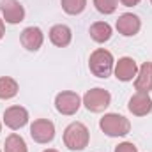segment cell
I'll return each mask as SVG.
<instances>
[{
	"label": "cell",
	"mask_w": 152,
	"mask_h": 152,
	"mask_svg": "<svg viewBox=\"0 0 152 152\" xmlns=\"http://www.w3.org/2000/svg\"><path fill=\"white\" fill-rule=\"evenodd\" d=\"M90 142V133L85 124L71 122L64 129V145L69 151H83Z\"/></svg>",
	"instance_id": "cell-1"
},
{
	"label": "cell",
	"mask_w": 152,
	"mask_h": 152,
	"mask_svg": "<svg viewBox=\"0 0 152 152\" xmlns=\"http://www.w3.org/2000/svg\"><path fill=\"white\" fill-rule=\"evenodd\" d=\"M115 67V60L113 55L104 50V48H97L96 51H92L90 58H88V69L90 73L97 78H108L113 73Z\"/></svg>",
	"instance_id": "cell-2"
},
{
	"label": "cell",
	"mask_w": 152,
	"mask_h": 152,
	"mask_svg": "<svg viewBox=\"0 0 152 152\" xmlns=\"http://www.w3.org/2000/svg\"><path fill=\"white\" fill-rule=\"evenodd\" d=\"M99 127L104 134L112 136V138H118V136H126L131 131V122L129 118H126L124 115L118 113H106L101 120H99Z\"/></svg>",
	"instance_id": "cell-3"
},
{
	"label": "cell",
	"mask_w": 152,
	"mask_h": 152,
	"mask_svg": "<svg viewBox=\"0 0 152 152\" xmlns=\"http://www.w3.org/2000/svg\"><path fill=\"white\" fill-rule=\"evenodd\" d=\"M112 103V96L108 90L101 88V87H96V88H90L87 90V94L83 96L81 99V104H85V108L92 113H101L104 112Z\"/></svg>",
	"instance_id": "cell-4"
},
{
	"label": "cell",
	"mask_w": 152,
	"mask_h": 152,
	"mask_svg": "<svg viewBox=\"0 0 152 152\" xmlns=\"http://www.w3.org/2000/svg\"><path fill=\"white\" fill-rule=\"evenodd\" d=\"M81 106V97L73 90H64L55 97V108L62 115H75Z\"/></svg>",
	"instance_id": "cell-5"
},
{
	"label": "cell",
	"mask_w": 152,
	"mask_h": 152,
	"mask_svg": "<svg viewBox=\"0 0 152 152\" xmlns=\"http://www.w3.org/2000/svg\"><path fill=\"white\" fill-rule=\"evenodd\" d=\"M30 136L37 143H50L55 138V126L48 118H37L30 126Z\"/></svg>",
	"instance_id": "cell-6"
},
{
	"label": "cell",
	"mask_w": 152,
	"mask_h": 152,
	"mask_svg": "<svg viewBox=\"0 0 152 152\" xmlns=\"http://www.w3.org/2000/svg\"><path fill=\"white\" fill-rule=\"evenodd\" d=\"M0 11H2L4 20L11 25L21 23L25 20V9L18 0H2L0 2Z\"/></svg>",
	"instance_id": "cell-7"
},
{
	"label": "cell",
	"mask_w": 152,
	"mask_h": 152,
	"mask_svg": "<svg viewBox=\"0 0 152 152\" xmlns=\"http://www.w3.org/2000/svg\"><path fill=\"white\" fill-rule=\"evenodd\" d=\"M115 27H117L118 34H122V36H126V37H131V36H136V34L140 32L142 21H140V18H138L136 14H133V12H124V14L118 16Z\"/></svg>",
	"instance_id": "cell-8"
},
{
	"label": "cell",
	"mask_w": 152,
	"mask_h": 152,
	"mask_svg": "<svg viewBox=\"0 0 152 152\" xmlns=\"http://www.w3.org/2000/svg\"><path fill=\"white\" fill-rule=\"evenodd\" d=\"M27 122H28V112L23 106H9L4 112V124L12 131L21 129L23 126H27Z\"/></svg>",
	"instance_id": "cell-9"
},
{
	"label": "cell",
	"mask_w": 152,
	"mask_h": 152,
	"mask_svg": "<svg viewBox=\"0 0 152 152\" xmlns=\"http://www.w3.org/2000/svg\"><path fill=\"white\" fill-rule=\"evenodd\" d=\"M20 42H21V46L25 50L37 51L42 46V42H44V34H42V30L39 27H27L20 36Z\"/></svg>",
	"instance_id": "cell-10"
},
{
	"label": "cell",
	"mask_w": 152,
	"mask_h": 152,
	"mask_svg": "<svg viewBox=\"0 0 152 152\" xmlns=\"http://www.w3.org/2000/svg\"><path fill=\"white\" fill-rule=\"evenodd\" d=\"M129 112L136 117H145L152 112V99L147 92H136L127 104Z\"/></svg>",
	"instance_id": "cell-11"
},
{
	"label": "cell",
	"mask_w": 152,
	"mask_h": 152,
	"mask_svg": "<svg viewBox=\"0 0 152 152\" xmlns=\"http://www.w3.org/2000/svg\"><path fill=\"white\" fill-rule=\"evenodd\" d=\"M113 73H115V78L120 80V81H131L138 75V66L131 57H122L115 64Z\"/></svg>",
	"instance_id": "cell-12"
},
{
	"label": "cell",
	"mask_w": 152,
	"mask_h": 152,
	"mask_svg": "<svg viewBox=\"0 0 152 152\" xmlns=\"http://www.w3.org/2000/svg\"><path fill=\"white\" fill-rule=\"evenodd\" d=\"M134 88L138 92H151L152 90V62H143L134 78Z\"/></svg>",
	"instance_id": "cell-13"
},
{
	"label": "cell",
	"mask_w": 152,
	"mask_h": 152,
	"mask_svg": "<svg viewBox=\"0 0 152 152\" xmlns=\"http://www.w3.org/2000/svg\"><path fill=\"white\" fill-rule=\"evenodd\" d=\"M71 39H73V32H71V28L67 25H62L60 23V25H53L50 28V41L55 46H58V48L69 46Z\"/></svg>",
	"instance_id": "cell-14"
},
{
	"label": "cell",
	"mask_w": 152,
	"mask_h": 152,
	"mask_svg": "<svg viewBox=\"0 0 152 152\" xmlns=\"http://www.w3.org/2000/svg\"><path fill=\"white\" fill-rule=\"evenodd\" d=\"M88 34H90V37L94 39L96 42H106L112 37V27L106 21H96V23L90 25Z\"/></svg>",
	"instance_id": "cell-15"
},
{
	"label": "cell",
	"mask_w": 152,
	"mask_h": 152,
	"mask_svg": "<svg viewBox=\"0 0 152 152\" xmlns=\"http://www.w3.org/2000/svg\"><path fill=\"white\" fill-rule=\"evenodd\" d=\"M20 87L18 81L11 76H2L0 78V99H12L18 94Z\"/></svg>",
	"instance_id": "cell-16"
},
{
	"label": "cell",
	"mask_w": 152,
	"mask_h": 152,
	"mask_svg": "<svg viewBox=\"0 0 152 152\" xmlns=\"http://www.w3.org/2000/svg\"><path fill=\"white\" fill-rule=\"evenodd\" d=\"M4 151H5V152H28V149H27L25 140H23L20 134L12 133V134H9V136L5 138Z\"/></svg>",
	"instance_id": "cell-17"
},
{
	"label": "cell",
	"mask_w": 152,
	"mask_h": 152,
	"mask_svg": "<svg viewBox=\"0 0 152 152\" xmlns=\"http://www.w3.org/2000/svg\"><path fill=\"white\" fill-rule=\"evenodd\" d=\"M60 4H62V9L71 16L81 14L87 7V0H60Z\"/></svg>",
	"instance_id": "cell-18"
},
{
	"label": "cell",
	"mask_w": 152,
	"mask_h": 152,
	"mask_svg": "<svg viewBox=\"0 0 152 152\" xmlns=\"http://www.w3.org/2000/svg\"><path fill=\"white\" fill-rule=\"evenodd\" d=\"M94 5L101 14H113L118 5V0H94Z\"/></svg>",
	"instance_id": "cell-19"
},
{
	"label": "cell",
	"mask_w": 152,
	"mask_h": 152,
	"mask_svg": "<svg viewBox=\"0 0 152 152\" xmlns=\"http://www.w3.org/2000/svg\"><path fill=\"white\" fill-rule=\"evenodd\" d=\"M115 152H138V149H136V145L131 143V142H122V143H118V145L115 147Z\"/></svg>",
	"instance_id": "cell-20"
},
{
	"label": "cell",
	"mask_w": 152,
	"mask_h": 152,
	"mask_svg": "<svg viewBox=\"0 0 152 152\" xmlns=\"http://www.w3.org/2000/svg\"><path fill=\"white\" fill-rule=\"evenodd\" d=\"M122 5H126V7H134V5H138L142 0H118Z\"/></svg>",
	"instance_id": "cell-21"
},
{
	"label": "cell",
	"mask_w": 152,
	"mask_h": 152,
	"mask_svg": "<svg viewBox=\"0 0 152 152\" xmlns=\"http://www.w3.org/2000/svg\"><path fill=\"white\" fill-rule=\"evenodd\" d=\"M4 34H5V25H4V20L0 18V39L4 37Z\"/></svg>",
	"instance_id": "cell-22"
},
{
	"label": "cell",
	"mask_w": 152,
	"mask_h": 152,
	"mask_svg": "<svg viewBox=\"0 0 152 152\" xmlns=\"http://www.w3.org/2000/svg\"><path fill=\"white\" fill-rule=\"evenodd\" d=\"M42 152H58V151H55V149H46V151H42Z\"/></svg>",
	"instance_id": "cell-23"
},
{
	"label": "cell",
	"mask_w": 152,
	"mask_h": 152,
	"mask_svg": "<svg viewBox=\"0 0 152 152\" xmlns=\"http://www.w3.org/2000/svg\"><path fill=\"white\" fill-rule=\"evenodd\" d=\"M0 133H2V122H0Z\"/></svg>",
	"instance_id": "cell-24"
},
{
	"label": "cell",
	"mask_w": 152,
	"mask_h": 152,
	"mask_svg": "<svg viewBox=\"0 0 152 152\" xmlns=\"http://www.w3.org/2000/svg\"><path fill=\"white\" fill-rule=\"evenodd\" d=\"M0 152H2V151H0Z\"/></svg>",
	"instance_id": "cell-25"
},
{
	"label": "cell",
	"mask_w": 152,
	"mask_h": 152,
	"mask_svg": "<svg viewBox=\"0 0 152 152\" xmlns=\"http://www.w3.org/2000/svg\"><path fill=\"white\" fill-rule=\"evenodd\" d=\"M151 2H152V0H151Z\"/></svg>",
	"instance_id": "cell-26"
}]
</instances>
